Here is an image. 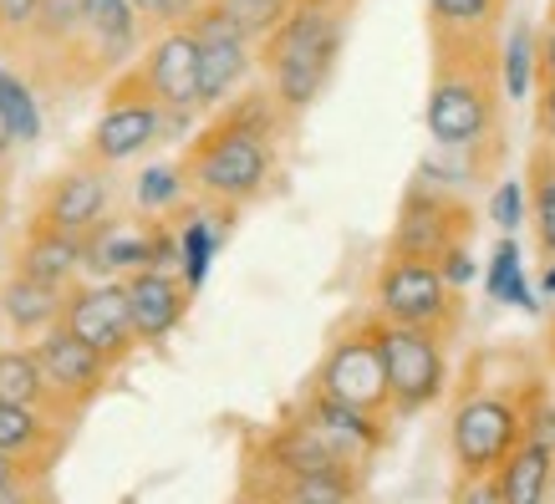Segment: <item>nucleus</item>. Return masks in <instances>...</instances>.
<instances>
[{
	"mask_svg": "<svg viewBox=\"0 0 555 504\" xmlns=\"http://www.w3.org/2000/svg\"><path fill=\"white\" fill-rule=\"evenodd\" d=\"M291 128L270 87H235L230 98L209 107L194 138L179 153V173L194 199L245 209L275 179V143Z\"/></svg>",
	"mask_w": 555,
	"mask_h": 504,
	"instance_id": "f257e3e1",
	"label": "nucleus"
},
{
	"mask_svg": "<svg viewBox=\"0 0 555 504\" xmlns=\"http://www.w3.org/2000/svg\"><path fill=\"white\" fill-rule=\"evenodd\" d=\"M540 372H545V362L509 352V347H485L469 357V367L459 377L454 413H449V454H454L459 474L454 500L500 469V458L509 454V443L520 434L525 398H530Z\"/></svg>",
	"mask_w": 555,
	"mask_h": 504,
	"instance_id": "f03ea898",
	"label": "nucleus"
},
{
	"mask_svg": "<svg viewBox=\"0 0 555 504\" xmlns=\"http://www.w3.org/2000/svg\"><path fill=\"white\" fill-rule=\"evenodd\" d=\"M505 36H428V102L423 122L443 153H474L489 138H505Z\"/></svg>",
	"mask_w": 555,
	"mask_h": 504,
	"instance_id": "7ed1b4c3",
	"label": "nucleus"
},
{
	"mask_svg": "<svg viewBox=\"0 0 555 504\" xmlns=\"http://www.w3.org/2000/svg\"><path fill=\"white\" fill-rule=\"evenodd\" d=\"M367 494V469L337 458L296 413L245 443L240 500H286V504H347Z\"/></svg>",
	"mask_w": 555,
	"mask_h": 504,
	"instance_id": "20e7f679",
	"label": "nucleus"
},
{
	"mask_svg": "<svg viewBox=\"0 0 555 504\" xmlns=\"http://www.w3.org/2000/svg\"><path fill=\"white\" fill-rule=\"evenodd\" d=\"M347 21L341 11H317V5H291L281 26L255 41V67L266 72L270 98L281 102L291 122L326 92L337 77L341 47H347Z\"/></svg>",
	"mask_w": 555,
	"mask_h": 504,
	"instance_id": "39448f33",
	"label": "nucleus"
},
{
	"mask_svg": "<svg viewBox=\"0 0 555 504\" xmlns=\"http://www.w3.org/2000/svg\"><path fill=\"white\" fill-rule=\"evenodd\" d=\"M372 316L398 321V326H418V332L454 347L459 332H464V286H454L423 255L387 250L377 275H372Z\"/></svg>",
	"mask_w": 555,
	"mask_h": 504,
	"instance_id": "423d86ee",
	"label": "nucleus"
},
{
	"mask_svg": "<svg viewBox=\"0 0 555 504\" xmlns=\"http://www.w3.org/2000/svg\"><path fill=\"white\" fill-rule=\"evenodd\" d=\"M372 336L383 352L387 372V398H392V418H418L449 392V341L418 332V326H398V321L372 316Z\"/></svg>",
	"mask_w": 555,
	"mask_h": 504,
	"instance_id": "0eeeda50",
	"label": "nucleus"
},
{
	"mask_svg": "<svg viewBox=\"0 0 555 504\" xmlns=\"http://www.w3.org/2000/svg\"><path fill=\"white\" fill-rule=\"evenodd\" d=\"M474 230H479L474 204L464 199L454 184H438L434 173H418V179L403 189V204H398V224H392V235H387V250L438 260L449 245H474Z\"/></svg>",
	"mask_w": 555,
	"mask_h": 504,
	"instance_id": "6e6552de",
	"label": "nucleus"
},
{
	"mask_svg": "<svg viewBox=\"0 0 555 504\" xmlns=\"http://www.w3.org/2000/svg\"><path fill=\"white\" fill-rule=\"evenodd\" d=\"M102 98H107V107H102V118L87 133V148H82L87 158L122 168L128 158H143L153 143H164V107L153 102V92L143 87L133 62L102 82Z\"/></svg>",
	"mask_w": 555,
	"mask_h": 504,
	"instance_id": "1a4fd4ad",
	"label": "nucleus"
},
{
	"mask_svg": "<svg viewBox=\"0 0 555 504\" xmlns=\"http://www.w3.org/2000/svg\"><path fill=\"white\" fill-rule=\"evenodd\" d=\"M555 479V398L551 377L540 372L530 398H525L520 434L509 443V454L500 458V469L489 474L494 484V504H540L551 494Z\"/></svg>",
	"mask_w": 555,
	"mask_h": 504,
	"instance_id": "9d476101",
	"label": "nucleus"
},
{
	"mask_svg": "<svg viewBox=\"0 0 555 504\" xmlns=\"http://www.w3.org/2000/svg\"><path fill=\"white\" fill-rule=\"evenodd\" d=\"M311 387H321L337 403H352L362 413H377V418L398 423L392 418V398H387L383 352H377V336H372V311L367 316H352L332 336V347L321 352L317 372H311Z\"/></svg>",
	"mask_w": 555,
	"mask_h": 504,
	"instance_id": "9b49d317",
	"label": "nucleus"
},
{
	"mask_svg": "<svg viewBox=\"0 0 555 504\" xmlns=\"http://www.w3.org/2000/svg\"><path fill=\"white\" fill-rule=\"evenodd\" d=\"M133 72L153 92V102L164 107V138L184 133L194 118H204L199 107V47L189 26H169L153 31L143 56H133Z\"/></svg>",
	"mask_w": 555,
	"mask_h": 504,
	"instance_id": "f8f14e48",
	"label": "nucleus"
},
{
	"mask_svg": "<svg viewBox=\"0 0 555 504\" xmlns=\"http://www.w3.org/2000/svg\"><path fill=\"white\" fill-rule=\"evenodd\" d=\"M56 321H62L72 336H82L98 357H107L113 367H122V362L138 352V336H133V316H128L122 281L77 275V281L62 290V316H56Z\"/></svg>",
	"mask_w": 555,
	"mask_h": 504,
	"instance_id": "ddd939ff",
	"label": "nucleus"
},
{
	"mask_svg": "<svg viewBox=\"0 0 555 504\" xmlns=\"http://www.w3.org/2000/svg\"><path fill=\"white\" fill-rule=\"evenodd\" d=\"M26 347H31L36 367H41V377H47L51 398L67 408V413H77V418H82L87 408H92L102 392H107L113 372H118L113 362H107V357L92 352L82 336H72L62 321H51L47 332L31 336Z\"/></svg>",
	"mask_w": 555,
	"mask_h": 504,
	"instance_id": "4468645a",
	"label": "nucleus"
},
{
	"mask_svg": "<svg viewBox=\"0 0 555 504\" xmlns=\"http://www.w3.org/2000/svg\"><path fill=\"white\" fill-rule=\"evenodd\" d=\"M184 26L194 31V47H199V107L209 113L235 87H245V77L255 72V41L219 11L215 0H199Z\"/></svg>",
	"mask_w": 555,
	"mask_h": 504,
	"instance_id": "2eb2a0df",
	"label": "nucleus"
},
{
	"mask_svg": "<svg viewBox=\"0 0 555 504\" xmlns=\"http://www.w3.org/2000/svg\"><path fill=\"white\" fill-rule=\"evenodd\" d=\"M291 413H296L337 458H347V464H357V469H367V474H372V464H377V454L392 443V423L387 418L362 413V408H352V403H337V398H326V392L311 383H306V392L296 398Z\"/></svg>",
	"mask_w": 555,
	"mask_h": 504,
	"instance_id": "dca6fc26",
	"label": "nucleus"
},
{
	"mask_svg": "<svg viewBox=\"0 0 555 504\" xmlns=\"http://www.w3.org/2000/svg\"><path fill=\"white\" fill-rule=\"evenodd\" d=\"M107 209H113V168L98 164V158H87V153H77V158H72L62 173H51L47 189L36 194L31 219L56 224V230H67V235H82L87 224H98Z\"/></svg>",
	"mask_w": 555,
	"mask_h": 504,
	"instance_id": "f3484780",
	"label": "nucleus"
},
{
	"mask_svg": "<svg viewBox=\"0 0 555 504\" xmlns=\"http://www.w3.org/2000/svg\"><path fill=\"white\" fill-rule=\"evenodd\" d=\"M122 296H128V316H133L138 347H164L179 326H184L194 290L184 286L179 270L164 266H143L122 275Z\"/></svg>",
	"mask_w": 555,
	"mask_h": 504,
	"instance_id": "a211bd4d",
	"label": "nucleus"
},
{
	"mask_svg": "<svg viewBox=\"0 0 555 504\" xmlns=\"http://www.w3.org/2000/svg\"><path fill=\"white\" fill-rule=\"evenodd\" d=\"M72 428H77V423L56 418L47 408L5 403V398H0V454H16V458L41 464V469H56L72 443Z\"/></svg>",
	"mask_w": 555,
	"mask_h": 504,
	"instance_id": "6ab92c4d",
	"label": "nucleus"
},
{
	"mask_svg": "<svg viewBox=\"0 0 555 504\" xmlns=\"http://www.w3.org/2000/svg\"><path fill=\"white\" fill-rule=\"evenodd\" d=\"M16 270L31 275V281H41V286L67 290L72 281L82 275V235H67V230H56V224L31 219L26 235H21Z\"/></svg>",
	"mask_w": 555,
	"mask_h": 504,
	"instance_id": "aec40b11",
	"label": "nucleus"
},
{
	"mask_svg": "<svg viewBox=\"0 0 555 504\" xmlns=\"http://www.w3.org/2000/svg\"><path fill=\"white\" fill-rule=\"evenodd\" d=\"M56 316H62V290L11 270V281L0 286V321L11 326V336H16V341H31V336H41Z\"/></svg>",
	"mask_w": 555,
	"mask_h": 504,
	"instance_id": "412c9836",
	"label": "nucleus"
},
{
	"mask_svg": "<svg viewBox=\"0 0 555 504\" xmlns=\"http://www.w3.org/2000/svg\"><path fill=\"white\" fill-rule=\"evenodd\" d=\"M525 215L535 224V250L551 266L555 260V143L535 138V148L525 158Z\"/></svg>",
	"mask_w": 555,
	"mask_h": 504,
	"instance_id": "4be33fe9",
	"label": "nucleus"
},
{
	"mask_svg": "<svg viewBox=\"0 0 555 504\" xmlns=\"http://www.w3.org/2000/svg\"><path fill=\"white\" fill-rule=\"evenodd\" d=\"M509 0H428V36H505Z\"/></svg>",
	"mask_w": 555,
	"mask_h": 504,
	"instance_id": "5701e85b",
	"label": "nucleus"
},
{
	"mask_svg": "<svg viewBox=\"0 0 555 504\" xmlns=\"http://www.w3.org/2000/svg\"><path fill=\"white\" fill-rule=\"evenodd\" d=\"M0 398H5V403L47 408L56 418L77 423V413H67V408L51 398V387H47V377H41V367H36V357L26 341H21V347H0Z\"/></svg>",
	"mask_w": 555,
	"mask_h": 504,
	"instance_id": "b1692460",
	"label": "nucleus"
},
{
	"mask_svg": "<svg viewBox=\"0 0 555 504\" xmlns=\"http://www.w3.org/2000/svg\"><path fill=\"white\" fill-rule=\"evenodd\" d=\"M0 113L11 122L16 143H36V138H41V102H36V87L26 82V72H16L11 62H0Z\"/></svg>",
	"mask_w": 555,
	"mask_h": 504,
	"instance_id": "393cba45",
	"label": "nucleus"
},
{
	"mask_svg": "<svg viewBox=\"0 0 555 504\" xmlns=\"http://www.w3.org/2000/svg\"><path fill=\"white\" fill-rule=\"evenodd\" d=\"M184 199H189V189H184V173H179V158L173 164H149L138 173V184H133L138 215H169Z\"/></svg>",
	"mask_w": 555,
	"mask_h": 504,
	"instance_id": "a878e982",
	"label": "nucleus"
},
{
	"mask_svg": "<svg viewBox=\"0 0 555 504\" xmlns=\"http://www.w3.org/2000/svg\"><path fill=\"white\" fill-rule=\"evenodd\" d=\"M500 77H505V98H525L535 82V31L530 21L509 26V41H500Z\"/></svg>",
	"mask_w": 555,
	"mask_h": 504,
	"instance_id": "bb28decb",
	"label": "nucleus"
},
{
	"mask_svg": "<svg viewBox=\"0 0 555 504\" xmlns=\"http://www.w3.org/2000/svg\"><path fill=\"white\" fill-rule=\"evenodd\" d=\"M51 494V469L31 464V458L0 454V504H26Z\"/></svg>",
	"mask_w": 555,
	"mask_h": 504,
	"instance_id": "cd10ccee",
	"label": "nucleus"
},
{
	"mask_svg": "<svg viewBox=\"0 0 555 504\" xmlns=\"http://www.w3.org/2000/svg\"><path fill=\"white\" fill-rule=\"evenodd\" d=\"M224 16L235 21L240 31L250 36V41H260V36H270L275 26H281V16L291 11V0H215Z\"/></svg>",
	"mask_w": 555,
	"mask_h": 504,
	"instance_id": "c85d7f7f",
	"label": "nucleus"
},
{
	"mask_svg": "<svg viewBox=\"0 0 555 504\" xmlns=\"http://www.w3.org/2000/svg\"><path fill=\"white\" fill-rule=\"evenodd\" d=\"M489 290L494 301H515V306H530L520 290V250H515V235H505L494 245V260H489Z\"/></svg>",
	"mask_w": 555,
	"mask_h": 504,
	"instance_id": "c756f323",
	"label": "nucleus"
},
{
	"mask_svg": "<svg viewBox=\"0 0 555 504\" xmlns=\"http://www.w3.org/2000/svg\"><path fill=\"white\" fill-rule=\"evenodd\" d=\"M128 5H133L143 36H153V31H169V26H184L199 0H128Z\"/></svg>",
	"mask_w": 555,
	"mask_h": 504,
	"instance_id": "7c9ffc66",
	"label": "nucleus"
},
{
	"mask_svg": "<svg viewBox=\"0 0 555 504\" xmlns=\"http://www.w3.org/2000/svg\"><path fill=\"white\" fill-rule=\"evenodd\" d=\"M489 219H494L505 235H515V224L525 219V184L500 179V184H494V204H489Z\"/></svg>",
	"mask_w": 555,
	"mask_h": 504,
	"instance_id": "2f4dec72",
	"label": "nucleus"
},
{
	"mask_svg": "<svg viewBox=\"0 0 555 504\" xmlns=\"http://www.w3.org/2000/svg\"><path fill=\"white\" fill-rule=\"evenodd\" d=\"M31 16H36V0H0V47L16 51Z\"/></svg>",
	"mask_w": 555,
	"mask_h": 504,
	"instance_id": "473e14b6",
	"label": "nucleus"
},
{
	"mask_svg": "<svg viewBox=\"0 0 555 504\" xmlns=\"http://www.w3.org/2000/svg\"><path fill=\"white\" fill-rule=\"evenodd\" d=\"M434 266L443 270L454 286H469V281H474V245H449V250L438 255Z\"/></svg>",
	"mask_w": 555,
	"mask_h": 504,
	"instance_id": "72a5a7b5",
	"label": "nucleus"
},
{
	"mask_svg": "<svg viewBox=\"0 0 555 504\" xmlns=\"http://www.w3.org/2000/svg\"><path fill=\"white\" fill-rule=\"evenodd\" d=\"M535 87V138L555 143V82H530Z\"/></svg>",
	"mask_w": 555,
	"mask_h": 504,
	"instance_id": "f704fd0d",
	"label": "nucleus"
},
{
	"mask_svg": "<svg viewBox=\"0 0 555 504\" xmlns=\"http://www.w3.org/2000/svg\"><path fill=\"white\" fill-rule=\"evenodd\" d=\"M535 82H555V26L535 36Z\"/></svg>",
	"mask_w": 555,
	"mask_h": 504,
	"instance_id": "c9c22d12",
	"label": "nucleus"
},
{
	"mask_svg": "<svg viewBox=\"0 0 555 504\" xmlns=\"http://www.w3.org/2000/svg\"><path fill=\"white\" fill-rule=\"evenodd\" d=\"M291 5H317V11H341V16L357 11V0H291Z\"/></svg>",
	"mask_w": 555,
	"mask_h": 504,
	"instance_id": "e433bc0d",
	"label": "nucleus"
},
{
	"mask_svg": "<svg viewBox=\"0 0 555 504\" xmlns=\"http://www.w3.org/2000/svg\"><path fill=\"white\" fill-rule=\"evenodd\" d=\"M11 148H16V133H11V122H5V113H0V168H5Z\"/></svg>",
	"mask_w": 555,
	"mask_h": 504,
	"instance_id": "4c0bfd02",
	"label": "nucleus"
},
{
	"mask_svg": "<svg viewBox=\"0 0 555 504\" xmlns=\"http://www.w3.org/2000/svg\"><path fill=\"white\" fill-rule=\"evenodd\" d=\"M545 367L555 372V311H551V321H545Z\"/></svg>",
	"mask_w": 555,
	"mask_h": 504,
	"instance_id": "58836bf2",
	"label": "nucleus"
},
{
	"mask_svg": "<svg viewBox=\"0 0 555 504\" xmlns=\"http://www.w3.org/2000/svg\"><path fill=\"white\" fill-rule=\"evenodd\" d=\"M545 290H551V296H555V260H551V266H545Z\"/></svg>",
	"mask_w": 555,
	"mask_h": 504,
	"instance_id": "ea45409f",
	"label": "nucleus"
}]
</instances>
